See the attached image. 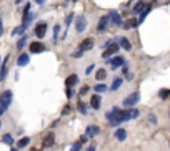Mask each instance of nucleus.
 Here are the masks:
<instances>
[{
	"label": "nucleus",
	"mask_w": 170,
	"mask_h": 151,
	"mask_svg": "<svg viewBox=\"0 0 170 151\" xmlns=\"http://www.w3.org/2000/svg\"><path fill=\"white\" fill-rule=\"evenodd\" d=\"M12 98H14V93H12L10 90H5V91L0 95V115H3V113L9 110L10 103H12Z\"/></svg>",
	"instance_id": "obj_1"
},
{
	"label": "nucleus",
	"mask_w": 170,
	"mask_h": 151,
	"mask_svg": "<svg viewBox=\"0 0 170 151\" xmlns=\"http://www.w3.org/2000/svg\"><path fill=\"white\" fill-rule=\"evenodd\" d=\"M114 55H118V43H112L110 47H107V48H103V52H102V58H105V60H109L112 58Z\"/></svg>",
	"instance_id": "obj_2"
},
{
	"label": "nucleus",
	"mask_w": 170,
	"mask_h": 151,
	"mask_svg": "<svg viewBox=\"0 0 170 151\" xmlns=\"http://www.w3.org/2000/svg\"><path fill=\"white\" fill-rule=\"evenodd\" d=\"M75 30H77V33H82V32L87 30V17L85 15H77L75 17Z\"/></svg>",
	"instance_id": "obj_3"
},
{
	"label": "nucleus",
	"mask_w": 170,
	"mask_h": 151,
	"mask_svg": "<svg viewBox=\"0 0 170 151\" xmlns=\"http://www.w3.org/2000/svg\"><path fill=\"white\" fill-rule=\"evenodd\" d=\"M107 63L112 65V70H117V68H122L123 65H125V58L120 55H115L114 58H109L107 60Z\"/></svg>",
	"instance_id": "obj_4"
},
{
	"label": "nucleus",
	"mask_w": 170,
	"mask_h": 151,
	"mask_svg": "<svg viewBox=\"0 0 170 151\" xmlns=\"http://www.w3.org/2000/svg\"><path fill=\"white\" fill-rule=\"evenodd\" d=\"M139 101H140V93H132L130 96H127L125 100H123V106L132 108V106H135Z\"/></svg>",
	"instance_id": "obj_5"
},
{
	"label": "nucleus",
	"mask_w": 170,
	"mask_h": 151,
	"mask_svg": "<svg viewBox=\"0 0 170 151\" xmlns=\"http://www.w3.org/2000/svg\"><path fill=\"white\" fill-rule=\"evenodd\" d=\"M109 20H110V23H112L114 27H120V25H123L122 15H120L118 12H115V10H112L110 14H109Z\"/></svg>",
	"instance_id": "obj_6"
},
{
	"label": "nucleus",
	"mask_w": 170,
	"mask_h": 151,
	"mask_svg": "<svg viewBox=\"0 0 170 151\" xmlns=\"http://www.w3.org/2000/svg\"><path fill=\"white\" fill-rule=\"evenodd\" d=\"M93 45H95V40L93 38H85V40H82V42L78 43V50L89 52V50H92V48H93Z\"/></svg>",
	"instance_id": "obj_7"
},
{
	"label": "nucleus",
	"mask_w": 170,
	"mask_h": 151,
	"mask_svg": "<svg viewBox=\"0 0 170 151\" xmlns=\"http://www.w3.org/2000/svg\"><path fill=\"white\" fill-rule=\"evenodd\" d=\"M110 20H109V15H103V17H100V20H98V25H97V32L98 33H103V32L107 30V27H109Z\"/></svg>",
	"instance_id": "obj_8"
},
{
	"label": "nucleus",
	"mask_w": 170,
	"mask_h": 151,
	"mask_svg": "<svg viewBox=\"0 0 170 151\" xmlns=\"http://www.w3.org/2000/svg\"><path fill=\"white\" fill-rule=\"evenodd\" d=\"M45 33H47V23H45V22L37 23V27H35V37H37V38H44Z\"/></svg>",
	"instance_id": "obj_9"
},
{
	"label": "nucleus",
	"mask_w": 170,
	"mask_h": 151,
	"mask_svg": "<svg viewBox=\"0 0 170 151\" xmlns=\"http://www.w3.org/2000/svg\"><path fill=\"white\" fill-rule=\"evenodd\" d=\"M98 133H100V128H98L97 125H89V126H87V130H85V134H87L89 138L97 136Z\"/></svg>",
	"instance_id": "obj_10"
},
{
	"label": "nucleus",
	"mask_w": 170,
	"mask_h": 151,
	"mask_svg": "<svg viewBox=\"0 0 170 151\" xmlns=\"http://www.w3.org/2000/svg\"><path fill=\"white\" fill-rule=\"evenodd\" d=\"M44 50H45V47L42 42H32L30 43V53H40Z\"/></svg>",
	"instance_id": "obj_11"
},
{
	"label": "nucleus",
	"mask_w": 170,
	"mask_h": 151,
	"mask_svg": "<svg viewBox=\"0 0 170 151\" xmlns=\"http://www.w3.org/2000/svg\"><path fill=\"white\" fill-rule=\"evenodd\" d=\"M100 103H102V96L100 95H92L90 98V106L93 110H100Z\"/></svg>",
	"instance_id": "obj_12"
},
{
	"label": "nucleus",
	"mask_w": 170,
	"mask_h": 151,
	"mask_svg": "<svg viewBox=\"0 0 170 151\" xmlns=\"http://www.w3.org/2000/svg\"><path fill=\"white\" fill-rule=\"evenodd\" d=\"M118 45L123 48V50H127V52H130V50H132V43H130V40L125 38V37H120V38H118Z\"/></svg>",
	"instance_id": "obj_13"
},
{
	"label": "nucleus",
	"mask_w": 170,
	"mask_h": 151,
	"mask_svg": "<svg viewBox=\"0 0 170 151\" xmlns=\"http://www.w3.org/2000/svg\"><path fill=\"white\" fill-rule=\"evenodd\" d=\"M7 62H9V58H5L3 60V65H2V70H0V81H5L7 78V73H9V67H7Z\"/></svg>",
	"instance_id": "obj_14"
},
{
	"label": "nucleus",
	"mask_w": 170,
	"mask_h": 151,
	"mask_svg": "<svg viewBox=\"0 0 170 151\" xmlns=\"http://www.w3.org/2000/svg\"><path fill=\"white\" fill-rule=\"evenodd\" d=\"M78 81V75H75V73H73V75H68L67 76V80H65V85H67L68 88H72L73 85H75Z\"/></svg>",
	"instance_id": "obj_15"
},
{
	"label": "nucleus",
	"mask_w": 170,
	"mask_h": 151,
	"mask_svg": "<svg viewBox=\"0 0 170 151\" xmlns=\"http://www.w3.org/2000/svg\"><path fill=\"white\" fill-rule=\"evenodd\" d=\"M28 62H30V56H28L27 53H22L19 56V60H17V65H19V67H25Z\"/></svg>",
	"instance_id": "obj_16"
},
{
	"label": "nucleus",
	"mask_w": 170,
	"mask_h": 151,
	"mask_svg": "<svg viewBox=\"0 0 170 151\" xmlns=\"http://www.w3.org/2000/svg\"><path fill=\"white\" fill-rule=\"evenodd\" d=\"M122 83H123V78H120V76H117V78H114V83H112V87L110 90L112 91H117V90L122 87Z\"/></svg>",
	"instance_id": "obj_17"
},
{
	"label": "nucleus",
	"mask_w": 170,
	"mask_h": 151,
	"mask_svg": "<svg viewBox=\"0 0 170 151\" xmlns=\"http://www.w3.org/2000/svg\"><path fill=\"white\" fill-rule=\"evenodd\" d=\"M115 138H117L118 141H123L127 138V131H125V130H122V128H118L117 131H115Z\"/></svg>",
	"instance_id": "obj_18"
},
{
	"label": "nucleus",
	"mask_w": 170,
	"mask_h": 151,
	"mask_svg": "<svg viewBox=\"0 0 170 151\" xmlns=\"http://www.w3.org/2000/svg\"><path fill=\"white\" fill-rule=\"evenodd\" d=\"M148 12H150V7H148V5L145 7V10H143V12H140V17H139V20H137V22H139V25H140V23H143V20L147 18Z\"/></svg>",
	"instance_id": "obj_19"
},
{
	"label": "nucleus",
	"mask_w": 170,
	"mask_h": 151,
	"mask_svg": "<svg viewBox=\"0 0 170 151\" xmlns=\"http://www.w3.org/2000/svg\"><path fill=\"white\" fill-rule=\"evenodd\" d=\"M53 145V134L50 133V134H47V136H45V140H44V148H48V146H52Z\"/></svg>",
	"instance_id": "obj_20"
},
{
	"label": "nucleus",
	"mask_w": 170,
	"mask_h": 151,
	"mask_svg": "<svg viewBox=\"0 0 170 151\" xmlns=\"http://www.w3.org/2000/svg\"><path fill=\"white\" fill-rule=\"evenodd\" d=\"M118 111H120V108L114 106V108H112V110H110L109 113H107V120H109V121H112V120H114V118H115V115H117Z\"/></svg>",
	"instance_id": "obj_21"
},
{
	"label": "nucleus",
	"mask_w": 170,
	"mask_h": 151,
	"mask_svg": "<svg viewBox=\"0 0 170 151\" xmlns=\"http://www.w3.org/2000/svg\"><path fill=\"white\" fill-rule=\"evenodd\" d=\"M2 141L5 143V145H9V146H12L14 145V136H12L10 133H7V134H3V138H2Z\"/></svg>",
	"instance_id": "obj_22"
},
{
	"label": "nucleus",
	"mask_w": 170,
	"mask_h": 151,
	"mask_svg": "<svg viewBox=\"0 0 170 151\" xmlns=\"http://www.w3.org/2000/svg\"><path fill=\"white\" fill-rule=\"evenodd\" d=\"M30 145V138H22V140H20L19 143H17V148H25V146H28Z\"/></svg>",
	"instance_id": "obj_23"
},
{
	"label": "nucleus",
	"mask_w": 170,
	"mask_h": 151,
	"mask_svg": "<svg viewBox=\"0 0 170 151\" xmlns=\"http://www.w3.org/2000/svg\"><path fill=\"white\" fill-rule=\"evenodd\" d=\"M159 96L162 98V100H167V98L170 96V90L168 88H162L160 91H159Z\"/></svg>",
	"instance_id": "obj_24"
},
{
	"label": "nucleus",
	"mask_w": 170,
	"mask_h": 151,
	"mask_svg": "<svg viewBox=\"0 0 170 151\" xmlns=\"http://www.w3.org/2000/svg\"><path fill=\"white\" fill-rule=\"evenodd\" d=\"M145 7H147V3H145L143 0H142V2H139V3H137V5L134 7V12H135V14H139V12H142Z\"/></svg>",
	"instance_id": "obj_25"
},
{
	"label": "nucleus",
	"mask_w": 170,
	"mask_h": 151,
	"mask_svg": "<svg viewBox=\"0 0 170 151\" xmlns=\"http://www.w3.org/2000/svg\"><path fill=\"white\" fill-rule=\"evenodd\" d=\"M93 90H95L97 93H105V91H107V87H105L103 83H97V85L93 87Z\"/></svg>",
	"instance_id": "obj_26"
},
{
	"label": "nucleus",
	"mask_w": 170,
	"mask_h": 151,
	"mask_svg": "<svg viewBox=\"0 0 170 151\" xmlns=\"http://www.w3.org/2000/svg\"><path fill=\"white\" fill-rule=\"evenodd\" d=\"M25 43H27V37L23 35L22 38H19V42H17V50H22V48L25 47Z\"/></svg>",
	"instance_id": "obj_27"
},
{
	"label": "nucleus",
	"mask_w": 170,
	"mask_h": 151,
	"mask_svg": "<svg viewBox=\"0 0 170 151\" xmlns=\"http://www.w3.org/2000/svg\"><path fill=\"white\" fill-rule=\"evenodd\" d=\"M25 30H27L25 27H23V25H20V27H17L14 32H12V35H23V33H25Z\"/></svg>",
	"instance_id": "obj_28"
},
{
	"label": "nucleus",
	"mask_w": 170,
	"mask_h": 151,
	"mask_svg": "<svg viewBox=\"0 0 170 151\" xmlns=\"http://www.w3.org/2000/svg\"><path fill=\"white\" fill-rule=\"evenodd\" d=\"M60 25H55L53 27V43H57V38H59V33H60Z\"/></svg>",
	"instance_id": "obj_29"
},
{
	"label": "nucleus",
	"mask_w": 170,
	"mask_h": 151,
	"mask_svg": "<svg viewBox=\"0 0 170 151\" xmlns=\"http://www.w3.org/2000/svg\"><path fill=\"white\" fill-rule=\"evenodd\" d=\"M105 76H107V72L103 70V68H100V70L97 72V80L102 81V80H105Z\"/></svg>",
	"instance_id": "obj_30"
},
{
	"label": "nucleus",
	"mask_w": 170,
	"mask_h": 151,
	"mask_svg": "<svg viewBox=\"0 0 170 151\" xmlns=\"http://www.w3.org/2000/svg\"><path fill=\"white\" fill-rule=\"evenodd\" d=\"M139 25V22H135V20H130V22H127V23H123V27H125V30H130V28H134Z\"/></svg>",
	"instance_id": "obj_31"
},
{
	"label": "nucleus",
	"mask_w": 170,
	"mask_h": 151,
	"mask_svg": "<svg viewBox=\"0 0 170 151\" xmlns=\"http://www.w3.org/2000/svg\"><path fill=\"white\" fill-rule=\"evenodd\" d=\"M82 145H84L82 141L73 143V145H72V148H70V151H80V149H82Z\"/></svg>",
	"instance_id": "obj_32"
},
{
	"label": "nucleus",
	"mask_w": 170,
	"mask_h": 151,
	"mask_svg": "<svg viewBox=\"0 0 170 151\" xmlns=\"http://www.w3.org/2000/svg\"><path fill=\"white\" fill-rule=\"evenodd\" d=\"M78 111H80L82 115H87V113H89V111H87V106L84 103H78Z\"/></svg>",
	"instance_id": "obj_33"
},
{
	"label": "nucleus",
	"mask_w": 170,
	"mask_h": 151,
	"mask_svg": "<svg viewBox=\"0 0 170 151\" xmlns=\"http://www.w3.org/2000/svg\"><path fill=\"white\" fill-rule=\"evenodd\" d=\"M72 56H73V58H82V56H84V52H82V50H78V48H77V50L72 53Z\"/></svg>",
	"instance_id": "obj_34"
},
{
	"label": "nucleus",
	"mask_w": 170,
	"mask_h": 151,
	"mask_svg": "<svg viewBox=\"0 0 170 151\" xmlns=\"http://www.w3.org/2000/svg\"><path fill=\"white\" fill-rule=\"evenodd\" d=\"M89 91H90V87H82V88H80V91H78V95L84 96V95H87Z\"/></svg>",
	"instance_id": "obj_35"
},
{
	"label": "nucleus",
	"mask_w": 170,
	"mask_h": 151,
	"mask_svg": "<svg viewBox=\"0 0 170 151\" xmlns=\"http://www.w3.org/2000/svg\"><path fill=\"white\" fill-rule=\"evenodd\" d=\"M72 20H73V14H68L67 15V18H65V25H70V23H72Z\"/></svg>",
	"instance_id": "obj_36"
},
{
	"label": "nucleus",
	"mask_w": 170,
	"mask_h": 151,
	"mask_svg": "<svg viewBox=\"0 0 170 151\" xmlns=\"http://www.w3.org/2000/svg\"><path fill=\"white\" fill-rule=\"evenodd\" d=\"M148 120H150V123H153V125L159 123V118H157L155 115H148Z\"/></svg>",
	"instance_id": "obj_37"
},
{
	"label": "nucleus",
	"mask_w": 170,
	"mask_h": 151,
	"mask_svg": "<svg viewBox=\"0 0 170 151\" xmlns=\"http://www.w3.org/2000/svg\"><path fill=\"white\" fill-rule=\"evenodd\" d=\"M93 68H95V65H93V63H92V65H89V67H87V70H85V73H87V75H90V73L93 72Z\"/></svg>",
	"instance_id": "obj_38"
},
{
	"label": "nucleus",
	"mask_w": 170,
	"mask_h": 151,
	"mask_svg": "<svg viewBox=\"0 0 170 151\" xmlns=\"http://www.w3.org/2000/svg\"><path fill=\"white\" fill-rule=\"evenodd\" d=\"M122 72H123V75H125V76H127V75H130V73H128V67H127V63L122 67Z\"/></svg>",
	"instance_id": "obj_39"
},
{
	"label": "nucleus",
	"mask_w": 170,
	"mask_h": 151,
	"mask_svg": "<svg viewBox=\"0 0 170 151\" xmlns=\"http://www.w3.org/2000/svg\"><path fill=\"white\" fill-rule=\"evenodd\" d=\"M114 42H115V40H107V42H105V43H103V48H107V47H110V45H112V43H114Z\"/></svg>",
	"instance_id": "obj_40"
},
{
	"label": "nucleus",
	"mask_w": 170,
	"mask_h": 151,
	"mask_svg": "<svg viewBox=\"0 0 170 151\" xmlns=\"http://www.w3.org/2000/svg\"><path fill=\"white\" fill-rule=\"evenodd\" d=\"M67 96H68V98H72V96H73V90H72V88H68V90H67Z\"/></svg>",
	"instance_id": "obj_41"
},
{
	"label": "nucleus",
	"mask_w": 170,
	"mask_h": 151,
	"mask_svg": "<svg viewBox=\"0 0 170 151\" xmlns=\"http://www.w3.org/2000/svg\"><path fill=\"white\" fill-rule=\"evenodd\" d=\"M87 151H97V146H89V148H87Z\"/></svg>",
	"instance_id": "obj_42"
},
{
	"label": "nucleus",
	"mask_w": 170,
	"mask_h": 151,
	"mask_svg": "<svg viewBox=\"0 0 170 151\" xmlns=\"http://www.w3.org/2000/svg\"><path fill=\"white\" fill-rule=\"evenodd\" d=\"M3 33V25H2V18H0V37H2Z\"/></svg>",
	"instance_id": "obj_43"
},
{
	"label": "nucleus",
	"mask_w": 170,
	"mask_h": 151,
	"mask_svg": "<svg viewBox=\"0 0 170 151\" xmlns=\"http://www.w3.org/2000/svg\"><path fill=\"white\" fill-rule=\"evenodd\" d=\"M35 2L39 3V5H42V3H44V0H35Z\"/></svg>",
	"instance_id": "obj_44"
},
{
	"label": "nucleus",
	"mask_w": 170,
	"mask_h": 151,
	"mask_svg": "<svg viewBox=\"0 0 170 151\" xmlns=\"http://www.w3.org/2000/svg\"><path fill=\"white\" fill-rule=\"evenodd\" d=\"M22 2H23V0H15V3H17V5H20Z\"/></svg>",
	"instance_id": "obj_45"
},
{
	"label": "nucleus",
	"mask_w": 170,
	"mask_h": 151,
	"mask_svg": "<svg viewBox=\"0 0 170 151\" xmlns=\"http://www.w3.org/2000/svg\"><path fill=\"white\" fill-rule=\"evenodd\" d=\"M10 151H17V149H15V148H12V149H10Z\"/></svg>",
	"instance_id": "obj_46"
},
{
	"label": "nucleus",
	"mask_w": 170,
	"mask_h": 151,
	"mask_svg": "<svg viewBox=\"0 0 170 151\" xmlns=\"http://www.w3.org/2000/svg\"><path fill=\"white\" fill-rule=\"evenodd\" d=\"M68 2H75V0H68Z\"/></svg>",
	"instance_id": "obj_47"
},
{
	"label": "nucleus",
	"mask_w": 170,
	"mask_h": 151,
	"mask_svg": "<svg viewBox=\"0 0 170 151\" xmlns=\"http://www.w3.org/2000/svg\"><path fill=\"white\" fill-rule=\"evenodd\" d=\"M0 63H2V58H0Z\"/></svg>",
	"instance_id": "obj_48"
},
{
	"label": "nucleus",
	"mask_w": 170,
	"mask_h": 151,
	"mask_svg": "<svg viewBox=\"0 0 170 151\" xmlns=\"http://www.w3.org/2000/svg\"><path fill=\"white\" fill-rule=\"evenodd\" d=\"M32 151H35V149H32Z\"/></svg>",
	"instance_id": "obj_49"
},
{
	"label": "nucleus",
	"mask_w": 170,
	"mask_h": 151,
	"mask_svg": "<svg viewBox=\"0 0 170 151\" xmlns=\"http://www.w3.org/2000/svg\"><path fill=\"white\" fill-rule=\"evenodd\" d=\"M0 125H2V123H0Z\"/></svg>",
	"instance_id": "obj_50"
}]
</instances>
